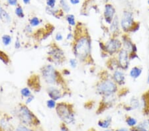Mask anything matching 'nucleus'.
Returning a JSON list of instances; mask_svg holds the SVG:
<instances>
[{
    "mask_svg": "<svg viewBox=\"0 0 149 131\" xmlns=\"http://www.w3.org/2000/svg\"><path fill=\"white\" fill-rule=\"evenodd\" d=\"M80 29L76 28V31L74 30L72 51L77 59L82 62H86L91 56L92 40L90 36L86 31V28H84L81 31Z\"/></svg>",
    "mask_w": 149,
    "mask_h": 131,
    "instance_id": "nucleus-1",
    "label": "nucleus"
},
{
    "mask_svg": "<svg viewBox=\"0 0 149 131\" xmlns=\"http://www.w3.org/2000/svg\"><path fill=\"white\" fill-rule=\"evenodd\" d=\"M56 111L58 117L65 124H70L74 121V111L72 104L64 103H57Z\"/></svg>",
    "mask_w": 149,
    "mask_h": 131,
    "instance_id": "nucleus-2",
    "label": "nucleus"
},
{
    "mask_svg": "<svg viewBox=\"0 0 149 131\" xmlns=\"http://www.w3.org/2000/svg\"><path fill=\"white\" fill-rule=\"evenodd\" d=\"M41 75L45 82L50 85H59L61 83L62 78L56 69L52 65H45L40 70Z\"/></svg>",
    "mask_w": 149,
    "mask_h": 131,
    "instance_id": "nucleus-3",
    "label": "nucleus"
},
{
    "mask_svg": "<svg viewBox=\"0 0 149 131\" xmlns=\"http://www.w3.org/2000/svg\"><path fill=\"white\" fill-rule=\"evenodd\" d=\"M18 116L19 120L23 125L29 126V127L40 125V121H38L37 116L24 104L20 105Z\"/></svg>",
    "mask_w": 149,
    "mask_h": 131,
    "instance_id": "nucleus-4",
    "label": "nucleus"
},
{
    "mask_svg": "<svg viewBox=\"0 0 149 131\" xmlns=\"http://www.w3.org/2000/svg\"><path fill=\"white\" fill-rule=\"evenodd\" d=\"M96 90L98 94L102 95V96H106V95L115 94L118 89H117V84L113 80L106 78L97 83Z\"/></svg>",
    "mask_w": 149,
    "mask_h": 131,
    "instance_id": "nucleus-5",
    "label": "nucleus"
},
{
    "mask_svg": "<svg viewBox=\"0 0 149 131\" xmlns=\"http://www.w3.org/2000/svg\"><path fill=\"white\" fill-rule=\"evenodd\" d=\"M100 45L101 49L105 53L109 54V55H113L115 54L118 53V52L122 49L123 46L121 40L115 37L109 39L105 44L100 43Z\"/></svg>",
    "mask_w": 149,
    "mask_h": 131,
    "instance_id": "nucleus-6",
    "label": "nucleus"
},
{
    "mask_svg": "<svg viewBox=\"0 0 149 131\" xmlns=\"http://www.w3.org/2000/svg\"><path fill=\"white\" fill-rule=\"evenodd\" d=\"M48 54H49V61L56 64H61L65 61L64 52L54 43L52 46Z\"/></svg>",
    "mask_w": 149,
    "mask_h": 131,
    "instance_id": "nucleus-7",
    "label": "nucleus"
},
{
    "mask_svg": "<svg viewBox=\"0 0 149 131\" xmlns=\"http://www.w3.org/2000/svg\"><path fill=\"white\" fill-rule=\"evenodd\" d=\"M134 25V23L133 13L130 11H124L122 15L121 20L120 21V25H121L122 30L126 33H130Z\"/></svg>",
    "mask_w": 149,
    "mask_h": 131,
    "instance_id": "nucleus-8",
    "label": "nucleus"
},
{
    "mask_svg": "<svg viewBox=\"0 0 149 131\" xmlns=\"http://www.w3.org/2000/svg\"><path fill=\"white\" fill-rule=\"evenodd\" d=\"M117 62L119 68L123 70H127L129 65V53L124 49H122L118 52V56H117Z\"/></svg>",
    "mask_w": 149,
    "mask_h": 131,
    "instance_id": "nucleus-9",
    "label": "nucleus"
},
{
    "mask_svg": "<svg viewBox=\"0 0 149 131\" xmlns=\"http://www.w3.org/2000/svg\"><path fill=\"white\" fill-rule=\"evenodd\" d=\"M122 44L123 49H124L125 51L129 52V54L134 52L136 53L137 52V48L134 44L133 43L128 36L127 35H123L122 36Z\"/></svg>",
    "mask_w": 149,
    "mask_h": 131,
    "instance_id": "nucleus-10",
    "label": "nucleus"
},
{
    "mask_svg": "<svg viewBox=\"0 0 149 131\" xmlns=\"http://www.w3.org/2000/svg\"><path fill=\"white\" fill-rule=\"evenodd\" d=\"M112 80L119 85H123L125 83V75L123 70L121 68H117L113 72Z\"/></svg>",
    "mask_w": 149,
    "mask_h": 131,
    "instance_id": "nucleus-11",
    "label": "nucleus"
},
{
    "mask_svg": "<svg viewBox=\"0 0 149 131\" xmlns=\"http://www.w3.org/2000/svg\"><path fill=\"white\" fill-rule=\"evenodd\" d=\"M115 9L114 7L111 4H107L105 6V11H104V17L105 20L107 24L111 23L113 19L115 17Z\"/></svg>",
    "mask_w": 149,
    "mask_h": 131,
    "instance_id": "nucleus-12",
    "label": "nucleus"
},
{
    "mask_svg": "<svg viewBox=\"0 0 149 131\" xmlns=\"http://www.w3.org/2000/svg\"><path fill=\"white\" fill-rule=\"evenodd\" d=\"M47 94L50 97V98L54 100V101H57V100L62 98L64 95L58 88L54 86H50L48 88Z\"/></svg>",
    "mask_w": 149,
    "mask_h": 131,
    "instance_id": "nucleus-13",
    "label": "nucleus"
},
{
    "mask_svg": "<svg viewBox=\"0 0 149 131\" xmlns=\"http://www.w3.org/2000/svg\"><path fill=\"white\" fill-rule=\"evenodd\" d=\"M109 30L113 36V37H115L117 35H118L120 31V23L119 22L118 16H115L111 23L110 24Z\"/></svg>",
    "mask_w": 149,
    "mask_h": 131,
    "instance_id": "nucleus-14",
    "label": "nucleus"
},
{
    "mask_svg": "<svg viewBox=\"0 0 149 131\" xmlns=\"http://www.w3.org/2000/svg\"><path fill=\"white\" fill-rule=\"evenodd\" d=\"M139 108H141L145 112L149 113V91L142 95Z\"/></svg>",
    "mask_w": 149,
    "mask_h": 131,
    "instance_id": "nucleus-15",
    "label": "nucleus"
},
{
    "mask_svg": "<svg viewBox=\"0 0 149 131\" xmlns=\"http://www.w3.org/2000/svg\"><path fill=\"white\" fill-rule=\"evenodd\" d=\"M130 131H149V119H145L139 125L130 129Z\"/></svg>",
    "mask_w": 149,
    "mask_h": 131,
    "instance_id": "nucleus-16",
    "label": "nucleus"
},
{
    "mask_svg": "<svg viewBox=\"0 0 149 131\" xmlns=\"http://www.w3.org/2000/svg\"><path fill=\"white\" fill-rule=\"evenodd\" d=\"M142 71H143L142 68L139 67V66H134L131 70L130 72H129V75H130L131 78H133V80H136L140 77Z\"/></svg>",
    "mask_w": 149,
    "mask_h": 131,
    "instance_id": "nucleus-17",
    "label": "nucleus"
},
{
    "mask_svg": "<svg viewBox=\"0 0 149 131\" xmlns=\"http://www.w3.org/2000/svg\"><path fill=\"white\" fill-rule=\"evenodd\" d=\"M112 121V118L111 116H107V118H105V119H101L99 121H98L97 125L99 127L103 128H108L110 125H111Z\"/></svg>",
    "mask_w": 149,
    "mask_h": 131,
    "instance_id": "nucleus-18",
    "label": "nucleus"
},
{
    "mask_svg": "<svg viewBox=\"0 0 149 131\" xmlns=\"http://www.w3.org/2000/svg\"><path fill=\"white\" fill-rule=\"evenodd\" d=\"M139 107H140V101H139V100L135 98V97H133L130 101V107H129L128 109H127V110H133V109H138Z\"/></svg>",
    "mask_w": 149,
    "mask_h": 131,
    "instance_id": "nucleus-19",
    "label": "nucleus"
},
{
    "mask_svg": "<svg viewBox=\"0 0 149 131\" xmlns=\"http://www.w3.org/2000/svg\"><path fill=\"white\" fill-rule=\"evenodd\" d=\"M0 19L5 20L6 22H9L11 20L10 16L9 15V14L1 8H0Z\"/></svg>",
    "mask_w": 149,
    "mask_h": 131,
    "instance_id": "nucleus-20",
    "label": "nucleus"
},
{
    "mask_svg": "<svg viewBox=\"0 0 149 131\" xmlns=\"http://www.w3.org/2000/svg\"><path fill=\"white\" fill-rule=\"evenodd\" d=\"M126 123L127 125L131 127H134L137 125V121H136V119L134 117H132V116H127L126 119Z\"/></svg>",
    "mask_w": 149,
    "mask_h": 131,
    "instance_id": "nucleus-21",
    "label": "nucleus"
},
{
    "mask_svg": "<svg viewBox=\"0 0 149 131\" xmlns=\"http://www.w3.org/2000/svg\"><path fill=\"white\" fill-rule=\"evenodd\" d=\"M12 41V39L10 36L8 35H5L2 37V42H3L5 46H8L11 44Z\"/></svg>",
    "mask_w": 149,
    "mask_h": 131,
    "instance_id": "nucleus-22",
    "label": "nucleus"
},
{
    "mask_svg": "<svg viewBox=\"0 0 149 131\" xmlns=\"http://www.w3.org/2000/svg\"><path fill=\"white\" fill-rule=\"evenodd\" d=\"M66 19L70 25L76 26L75 17H74V16L73 15H70H70H68L66 17Z\"/></svg>",
    "mask_w": 149,
    "mask_h": 131,
    "instance_id": "nucleus-23",
    "label": "nucleus"
},
{
    "mask_svg": "<svg viewBox=\"0 0 149 131\" xmlns=\"http://www.w3.org/2000/svg\"><path fill=\"white\" fill-rule=\"evenodd\" d=\"M60 3H61V6L63 9V10L66 12V13H68L70 10V8L69 6L67 3L66 0H60Z\"/></svg>",
    "mask_w": 149,
    "mask_h": 131,
    "instance_id": "nucleus-24",
    "label": "nucleus"
},
{
    "mask_svg": "<svg viewBox=\"0 0 149 131\" xmlns=\"http://www.w3.org/2000/svg\"><path fill=\"white\" fill-rule=\"evenodd\" d=\"M21 94L25 97H29L31 95V91L29 87H24L21 90Z\"/></svg>",
    "mask_w": 149,
    "mask_h": 131,
    "instance_id": "nucleus-25",
    "label": "nucleus"
},
{
    "mask_svg": "<svg viewBox=\"0 0 149 131\" xmlns=\"http://www.w3.org/2000/svg\"><path fill=\"white\" fill-rule=\"evenodd\" d=\"M40 23V21L38 17H33L30 20V25L31 27H37V26L39 25Z\"/></svg>",
    "mask_w": 149,
    "mask_h": 131,
    "instance_id": "nucleus-26",
    "label": "nucleus"
},
{
    "mask_svg": "<svg viewBox=\"0 0 149 131\" xmlns=\"http://www.w3.org/2000/svg\"><path fill=\"white\" fill-rule=\"evenodd\" d=\"M47 106L48 108H49V109L56 108V101H54V100L52 99L48 100V101H47Z\"/></svg>",
    "mask_w": 149,
    "mask_h": 131,
    "instance_id": "nucleus-27",
    "label": "nucleus"
},
{
    "mask_svg": "<svg viewBox=\"0 0 149 131\" xmlns=\"http://www.w3.org/2000/svg\"><path fill=\"white\" fill-rule=\"evenodd\" d=\"M15 131H34V130L31 129V128H29V127H26L25 125H21L18 126V127L15 128Z\"/></svg>",
    "mask_w": 149,
    "mask_h": 131,
    "instance_id": "nucleus-28",
    "label": "nucleus"
},
{
    "mask_svg": "<svg viewBox=\"0 0 149 131\" xmlns=\"http://www.w3.org/2000/svg\"><path fill=\"white\" fill-rule=\"evenodd\" d=\"M15 14L19 18H23L24 16H25L23 9L21 8V7H17V8L15 9Z\"/></svg>",
    "mask_w": 149,
    "mask_h": 131,
    "instance_id": "nucleus-29",
    "label": "nucleus"
},
{
    "mask_svg": "<svg viewBox=\"0 0 149 131\" xmlns=\"http://www.w3.org/2000/svg\"><path fill=\"white\" fill-rule=\"evenodd\" d=\"M70 66L72 68H75L77 67V65H78V60H77L76 58H71L70 60Z\"/></svg>",
    "mask_w": 149,
    "mask_h": 131,
    "instance_id": "nucleus-30",
    "label": "nucleus"
},
{
    "mask_svg": "<svg viewBox=\"0 0 149 131\" xmlns=\"http://www.w3.org/2000/svg\"><path fill=\"white\" fill-rule=\"evenodd\" d=\"M56 0H47V4L50 8H54Z\"/></svg>",
    "mask_w": 149,
    "mask_h": 131,
    "instance_id": "nucleus-31",
    "label": "nucleus"
},
{
    "mask_svg": "<svg viewBox=\"0 0 149 131\" xmlns=\"http://www.w3.org/2000/svg\"><path fill=\"white\" fill-rule=\"evenodd\" d=\"M55 39H56L57 41H61V40L63 39V36H62L61 33H57L56 36H55Z\"/></svg>",
    "mask_w": 149,
    "mask_h": 131,
    "instance_id": "nucleus-32",
    "label": "nucleus"
},
{
    "mask_svg": "<svg viewBox=\"0 0 149 131\" xmlns=\"http://www.w3.org/2000/svg\"><path fill=\"white\" fill-rule=\"evenodd\" d=\"M15 49H19L21 48V42H20V41H19V39H17L15 40Z\"/></svg>",
    "mask_w": 149,
    "mask_h": 131,
    "instance_id": "nucleus-33",
    "label": "nucleus"
},
{
    "mask_svg": "<svg viewBox=\"0 0 149 131\" xmlns=\"http://www.w3.org/2000/svg\"><path fill=\"white\" fill-rule=\"evenodd\" d=\"M61 131H69L68 128L66 127L65 123H62L61 125Z\"/></svg>",
    "mask_w": 149,
    "mask_h": 131,
    "instance_id": "nucleus-34",
    "label": "nucleus"
},
{
    "mask_svg": "<svg viewBox=\"0 0 149 131\" xmlns=\"http://www.w3.org/2000/svg\"><path fill=\"white\" fill-rule=\"evenodd\" d=\"M33 99H34V96H33V95H31V96H29V97H27V100H26V104H29V103H31V102L33 101Z\"/></svg>",
    "mask_w": 149,
    "mask_h": 131,
    "instance_id": "nucleus-35",
    "label": "nucleus"
},
{
    "mask_svg": "<svg viewBox=\"0 0 149 131\" xmlns=\"http://www.w3.org/2000/svg\"><path fill=\"white\" fill-rule=\"evenodd\" d=\"M8 2L11 6H15L17 3V0H8Z\"/></svg>",
    "mask_w": 149,
    "mask_h": 131,
    "instance_id": "nucleus-36",
    "label": "nucleus"
},
{
    "mask_svg": "<svg viewBox=\"0 0 149 131\" xmlns=\"http://www.w3.org/2000/svg\"><path fill=\"white\" fill-rule=\"evenodd\" d=\"M74 37V35L72 34V33H69V34L67 35V38L66 39L68 40H71L72 38Z\"/></svg>",
    "mask_w": 149,
    "mask_h": 131,
    "instance_id": "nucleus-37",
    "label": "nucleus"
},
{
    "mask_svg": "<svg viewBox=\"0 0 149 131\" xmlns=\"http://www.w3.org/2000/svg\"><path fill=\"white\" fill-rule=\"evenodd\" d=\"M114 131H129L128 128H119V129H117Z\"/></svg>",
    "mask_w": 149,
    "mask_h": 131,
    "instance_id": "nucleus-38",
    "label": "nucleus"
},
{
    "mask_svg": "<svg viewBox=\"0 0 149 131\" xmlns=\"http://www.w3.org/2000/svg\"><path fill=\"white\" fill-rule=\"evenodd\" d=\"M80 2V0H70V3L72 4H78Z\"/></svg>",
    "mask_w": 149,
    "mask_h": 131,
    "instance_id": "nucleus-39",
    "label": "nucleus"
},
{
    "mask_svg": "<svg viewBox=\"0 0 149 131\" xmlns=\"http://www.w3.org/2000/svg\"><path fill=\"white\" fill-rule=\"evenodd\" d=\"M23 1L24 3H25V4H29L30 3L31 0H23Z\"/></svg>",
    "mask_w": 149,
    "mask_h": 131,
    "instance_id": "nucleus-40",
    "label": "nucleus"
},
{
    "mask_svg": "<svg viewBox=\"0 0 149 131\" xmlns=\"http://www.w3.org/2000/svg\"><path fill=\"white\" fill-rule=\"evenodd\" d=\"M147 83L149 84V71H148V77H147Z\"/></svg>",
    "mask_w": 149,
    "mask_h": 131,
    "instance_id": "nucleus-41",
    "label": "nucleus"
},
{
    "mask_svg": "<svg viewBox=\"0 0 149 131\" xmlns=\"http://www.w3.org/2000/svg\"><path fill=\"white\" fill-rule=\"evenodd\" d=\"M88 131H95V130L93 129V128H91V129H90Z\"/></svg>",
    "mask_w": 149,
    "mask_h": 131,
    "instance_id": "nucleus-42",
    "label": "nucleus"
},
{
    "mask_svg": "<svg viewBox=\"0 0 149 131\" xmlns=\"http://www.w3.org/2000/svg\"><path fill=\"white\" fill-rule=\"evenodd\" d=\"M104 131H112L111 130H109V129H106L105 130H104Z\"/></svg>",
    "mask_w": 149,
    "mask_h": 131,
    "instance_id": "nucleus-43",
    "label": "nucleus"
},
{
    "mask_svg": "<svg viewBox=\"0 0 149 131\" xmlns=\"http://www.w3.org/2000/svg\"><path fill=\"white\" fill-rule=\"evenodd\" d=\"M148 5H149V0L148 1Z\"/></svg>",
    "mask_w": 149,
    "mask_h": 131,
    "instance_id": "nucleus-44",
    "label": "nucleus"
}]
</instances>
